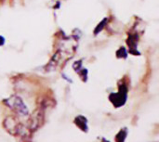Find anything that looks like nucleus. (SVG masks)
<instances>
[{
    "mask_svg": "<svg viewBox=\"0 0 159 142\" xmlns=\"http://www.w3.org/2000/svg\"><path fill=\"white\" fill-rule=\"evenodd\" d=\"M116 57L117 58H127L128 57V52L125 47H120L116 51Z\"/></svg>",
    "mask_w": 159,
    "mask_h": 142,
    "instance_id": "8",
    "label": "nucleus"
},
{
    "mask_svg": "<svg viewBox=\"0 0 159 142\" xmlns=\"http://www.w3.org/2000/svg\"><path fill=\"white\" fill-rule=\"evenodd\" d=\"M5 103L19 116L25 117L29 115V110L20 97L11 96L8 99L5 100Z\"/></svg>",
    "mask_w": 159,
    "mask_h": 142,
    "instance_id": "2",
    "label": "nucleus"
},
{
    "mask_svg": "<svg viewBox=\"0 0 159 142\" xmlns=\"http://www.w3.org/2000/svg\"><path fill=\"white\" fill-rule=\"evenodd\" d=\"M4 126L13 136H23L26 133L24 126L13 116H8L5 119Z\"/></svg>",
    "mask_w": 159,
    "mask_h": 142,
    "instance_id": "3",
    "label": "nucleus"
},
{
    "mask_svg": "<svg viewBox=\"0 0 159 142\" xmlns=\"http://www.w3.org/2000/svg\"><path fill=\"white\" fill-rule=\"evenodd\" d=\"M75 124L82 130H87V128H88V126H87V119L85 117H83V116H78L77 118H75Z\"/></svg>",
    "mask_w": 159,
    "mask_h": 142,
    "instance_id": "6",
    "label": "nucleus"
},
{
    "mask_svg": "<svg viewBox=\"0 0 159 142\" xmlns=\"http://www.w3.org/2000/svg\"><path fill=\"white\" fill-rule=\"evenodd\" d=\"M44 121V113L42 111V109H38L37 111H35L34 113V114L32 115L31 118V125H30V129L33 130H36L42 124V122Z\"/></svg>",
    "mask_w": 159,
    "mask_h": 142,
    "instance_id": "5",
    "label": "nucleus"
},
{
    "mask_svg": "<svg viewBox=\"0 0 159 142\" xmlns=\"http://www.w3.org/2000/svg\"><path fill=\"white\" fill-rule=\"evenodd\" d=\"M75 46L72 47H61V48H59L53 55V57L51 58L49 63L47 65L46 69L48 72L50 71H54L62 61H65L66 60H68L69 58L73 57L75 52Z\"/></svg>",
    "mask_w": 159,
    "mask_h": 142,
    "instance_id": "1",
    "label": "nucleus"
},
{
    "mask_svg": "<svg viewBox=\"0 0 159 142\" xmlns=\"http://www.w3.org/2000/svg\"><path fill=\"white\" fill-rule=\"evenodd\" d=\"M128 96V87L123 84L119 86V89L117 93H112L109 97L111 102L116 107H121L125 104Z\"/></svg>",
    "mask_w": 159,
    "mask_h": 142,
    "instance_id": "4",
    "label": "nucleus"
},
{
    "mask_svg": "<svg viewBox=\"0 0 159 142\" xmlns=\"http://www.w3.org/2000/svg\"><path fill=\"white\" fill-rule=\"evenodd\" d=\"M5 44V38L0 35V46H3Z\"/></svg>",
    "mask_w": 159,
    "mask_h": 142,
    "instance_id": "9",
    "label": "nucleus"
},
{
    "mask_svg": "<svg viewBox=\"0 0 159 142\" xmlns=\"http://www.w3.org/2000/svg\"><path fill=\"white\" fill-rule=\"evenodd\" d=\"M107 22H108V19H107V18L103 19V20L96 26V28H95V30H94V34L96 35V34H98L99 33H101V32L102 31V29L105 27V24H107Z\"/></svg>",
    "mask_w": 159,
    "mask_h": 142,
    "instance_id": "7",
    "label": "nucleus"
}]
</instances>
